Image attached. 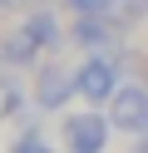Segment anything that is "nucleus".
Returning <instances> with one entry per match:
<instances>
[{"label": "nucleus", "instance_id": "6e6552de", "mask_svg": "<svg viewBox=\"0 0 148 153\" xmlns=\"http://www.w3.org/2000/svg\"><path fill=\"white\" fill-rule=\"evenodd\" d=\"M69 5H74L79 15H104L109 10V0H69Z\"/></svg>", "mask_w": 148, "mask_h": 153}, {"label": "nucleus", "instance_id": "39448f33", "mask_svg": "<svg viewBox=\"0 0 148 153\" xmlns=\"http://www.w3.org/2000/svg\"><path fill=\"white\" fill-rule=\"evenodd\" d=\"M74 40L84 45V50H99V45L109 40V25H104V15H79V25H74Z\"/></svg>", "mask_w": 148, "mask_h": 153}, {"label": "nucleus", "instance_id": "1a4fd4ad", "mask_svg": "<svg viewBox=\"0 0 148 153\" xmlns=\"http://www.w3.org/2000/svg\"><path fill=\"white\" fill-rule=\"evenodd\" d=\"M15 153H49L45 143H39V133H25V138H20V148Z\"/></svg>", "mask_w": 148, "mask_h": 153}, {"label": "nucleus", "instance_id": "423d86ee", "mask_svg": "<svg viewBox=\"0 0 148 153\" xmlns=\"http://www.w3.org/2000/svg\"><path fill=\"white\" fill-rule=\"evenodd\" d=\"M35 50H39V40L20 25V30L10 35V45H5V64H30V59H35Z\"/></svg>", "mask_w": 148, "mask_h": 153}, {"label": "nucleus", "instance_id": "f03ea898", "mask_svg": "<svg viewBox=\"0 0 148 153\" xmlns=\"http://www.w3.org/2000/svg\"><path fill=\"white\" fill-rule=\"evenodd\" d=\"M64 138H69V153H104V143H109V119L79 114V119L64 123Z\"/></svg>", "mask_w": 148, "mask_h": 153}, {"label": "nucleus", "instance_id": "0eeeda50", "mask_svg": "<svg viewBox=\"0 0 148 153\" xmlns=\"http://www.w3.org/2000/svg\"><path fill=\"white\" fill-rule=\"evenodd\" d=\"M25 30L35 35L39 45H54V40H59V25H54V15H49V10H35V15L25 20Z\"/></svg>", "mask_w": 148, "mask_h": 153}, {"label": "nucleus", "instance_id": "7ed1b4c3", "mask_svg": "<svg viewBox=\"0 0 148 153\" xmlns=\"http://www.w3.org/2000/svg\"><path fill=\"white\" fill-rule=\"evenodd\" d=\"M109 119H114L123 133H148V94L138 89V84L118 89V94H114V114H109Z\"/></svg>", "mask_w": 148, "mask_h": 153}, {"label": "nucleus", "instance_id": "f257e3e1", "mask_svg": "<svg viewBox=\"0 0 148 153\" xmlns=\"http://www.w3.org/2000/svg\"><path fill=\"white\" fill-rule=\"evenodd\" d=\"M74 84H79V99H89V104H104V99L118 94V74H114L109 59H89L84 69L74 74Z\"/></svg>", "mask_w": 148, "mask_h": 153}, {"label": "nucleus", "instance_id": "9d476101", "mask_svg": "<svg viewBox=\"0 0 148 153\" xmlns=\"http://www.w3.org/2000/svg\"><path fill=\"white\" fill-rule=\"evenodd\" d=\"M10 109H15V89H10V84H5V79H0V119H5V114H10Z\"/></svg>", "mask_w": 148, "mask_h": 153}, {"label": "nucleus", "instance_id": "20e7f679", "mask_svg": "<svg viewBox=\"0 0 148 153\" xmlns=\"http://www.w3.org/2000/svg\"><path fill=\"white\" fill-rule=\"evenodd\" d=\"M35 94H39V104H45V109H59L69 94H79V84H74V74H64V69H45Z\"/></svg>", "mask_w": 148, "mask_h": 153}]
</instances>
